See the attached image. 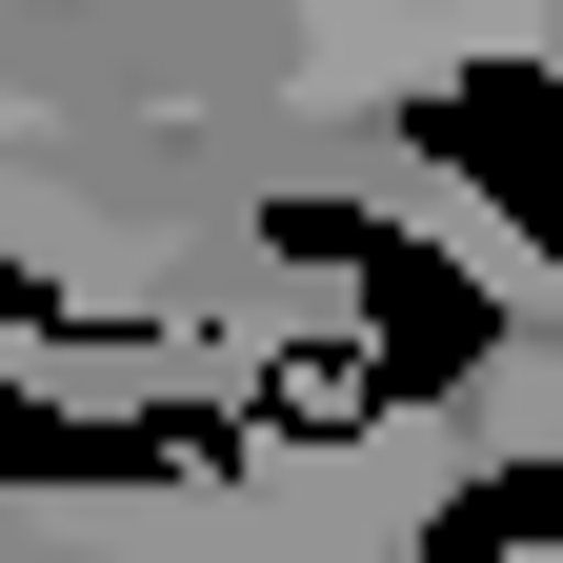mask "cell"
Returning <instances> with one entry per match:
<instances>
[{
	"label": "cell",
	"instance_id": "obj_1",
	"mask_svg": "<svg viewBox=\"0 0 563 563\" xmlns=\"http://www.w3.org/2000/svg\"><path fill=\"white\" fill-rule=\"evenodd\" d=\"M523 543H563V463H483L422 504V563H523Z\"/></svg>",
	"mask_w": 563,
	"mask_h": 563
}]
</instances>
